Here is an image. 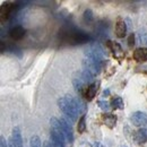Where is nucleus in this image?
Instances as JSON below:
<instances>
[{"instance_id":"6","label":"nucleus","mask_w":147,"mask_h":147,"mask_svg":"<svg viewBox=\"0 0 147 147\" xmlns=\"http://www.w3.org/2000/svg\"><path fill=\"white\" fill-rule=\"evenodd\" d=\"M60 123H61V127L63 130V134H65V137L66 139L68 140V143L73 144L74 143V132L73 128H71V125H69L68 120H66L65 118H60Z\"/></svg>"},{"instance_id":"2","label":"nucleus","mask_w":147,"mask_h":147,"mask_svg":"<svg viewBox=\"0 0 147 147\" xmlns=\"http://www.w3.org/2000/svg\"><path fill=\"white\" fill-rule=\"evenodd\" d=\"M85 57L93 58L96 61H98L100 63H103V61H104V51H103L102 47L98 43L94 42L93 44L90 45V48L85 51Z\"/></svg>"},{"instance_id":"18","label":"nucleus","mask_w":147,"mask_h":147,"mask_svg":"<svg viewBox=\"0 0 147 147\" xmlns=\"http://www.w3.org/2000/svg\"><path fill=\"white\" fill-rule=\"evenodd\" d=\"M111 105H112V108L115 110V109H123V101H122V98L121 97H115V98H113L112 100V102H111Z\"/></svg>"},{"instance_id":"22","label":"nucleus","mask_w":147,"mask_h":147,"mask_svg":"<svg viewBox=\"0 0 147 147\" xmlns=\"http://www.w3.org/2000/svg\"><path fill=\"white\" fill-rule=\"evenodd\" d=\"M138 35H139V40H140V43H143V44H147V33L146 32H139L138 33Z\"/></svg>"},{"instance_id":"5","label":"nucleus","mask_w":147,"mask_h":147,"mask_svg":"<svg viewBox=\"0 0 147 147\" xmlns=\"http://www.w3.org/2000/svg\"><path fill=\"white\" fill-rule=\"evenodd\" d=\"M130 120L132 122L134 126L137 127H142V126H146L147 125V113L146 112H142V111H137L134 112L130 117Z\"/></svg>"},{"instance_id":"25","label":"nucleus","mask_w":147,"mask_h":147,"mask_svg":"<svg viewBox=\"0 0 147 147\" xmlns=\"http://www.w3.org/2000/svg\"><path fill=\"white\" fill-rule=\"evenodd\" d=\"M91 146L92 147H104L101 143H98V142H93V143H91Z\"/></svg>"},{"instance_id":"12","label":"nucleus","mask_w":147,"mask_h":147,"mask_svg":"<svg viewBox=\"0 0 147 147\" xmlns=\"http://www.w3.org/2000/svg\"><path fill=\"white\" fill-rule=\"evenodd\" d=\"M134 59L143 62L147 60V48H139L134 52Z\"/></svg>"},{"instance_id":"19","label":"nucleus","mask_w":147,"mask_h":147,"mask_svg":"<svg viewBox=\"0 0 147 147\" xmlns=\"http://www.w3.org/2000/svg\"><path fill=\"white\" fill-rule=\"evenodd\" d=\"M77 129H78V132L79 134H83L85 131V129H86V117H85V114L79 119Z\"/></svg>"},{"instance_id":"23","label":"nucleus","mask_w":147,"mask_h":147,"mask_svg":"<svg viewBox=\"0 0 147 147\" xmlns=\"http://www.w3.org/2000/svg\"><path fill=\"white\" fill-rule=\"evenodd\" d=\"M134 44H135V36H134V34H130V36L128 38V47L129 48H132Z\"/></svg>"},{"instance_id":"28","label":"nucleus","mask_w":147,"mask_h":147,"mask_svg":"<svg viewBox=\"0 0 147 147\" xmlns=\"http://www.w3.org/2000/svg\"><path fill=\"white\" fill-rule=\"evenodd\" d=\"M121 147H126V146H121Z\"/></svg>"},{"instance_id":"26","label":"nucleus","mask_w":147,"mask_h":147,"mask_svg":"<svg viewBox=\"0 0 147 147\" xmlns=\"http://www.w3.org/2000/svg\"><path fill=\"white\" fill-rule=\"evenodd\" d=\"M44 147H53V146H52L51 142H45V143H44Z\"/></svg>"},{"instance_id":"21","label":"nucleus","mask_w":147,"mask_h":147,"mask_svg":"<svg viewBox=\"0 0 147 147\" xmlns=\"http://www.w3.org/2000/svg\"><path fill=\"white\" fill-rule=\"evenodd\" d=\"M97 104H98V107H100L102 110H104V111H108L110 109V104H109L107 101H98Z\"/></svg>"},{"instance_id":"24","label":"nucleus","mask_w":147,"mask_h":147,"mask_svg":"<svg viewBox=\"0 0 147 147\" xmlns=\"http://www.w3.org/2000/svg\"><path fill=\"white\" fill-rule=\"evenodd\" d=\"M0 147H8L7 146V143H6V140H5V138H3V137H1V138H0Z\"/></svg>"},{"instance_id":"27","label":"nucleus","mask_w":147,"mask_h":147,"mask_svg":"<svg viewBox=\"0 0 147 147\" xmlns=\"http://www.w3.org/2000/svg\"><path fill=\"white\" fill-rule=\"evenodd\" d=\"M103 94H104V95H109V94H110V91H109V90H107V91H104Z\"/></svg>"},{"instance_id":"8","label":"nucleus","mask_w":147,"mask_h":147,"mask_svg":"<svg viewBox=\"0 0 147 147\" xmlns=\"http://www.w3.org/2000/svg\"><path fill=\"white\" fill-rule=\"evenodd\" d=\"M98 85H100V83H93V84H91V85L87 87L86 93H85V98H86L87 101H92L93 98H94V96L96 95V92H97Z\"/></svg>"},{"instance_id":"16","label":"nucleus","mask_w":147,"mask_h":147,"mask_svg":"<svg viewBox=\"0 0 147 147\" xmlns=\"http://www.w3.org/2000/svg\"><path fill=\"white\" fill-rule=\"evenodd\" d=\"M74 83V87H75V90H76V92L77 93H82L83 92V90H84V86H85V83H84V80L79 77V78H75L73 80Z\"/></svg>"},{"instance_id":"1","label":"nucleus","mask_w":147,"mask_h":147,"mask_svg":"<svg viewBox=\"0 0 147 147\" xmlns=\"http://www.w3.org/2000/svg\"><path fill=\"white\" fill-rule=\"evenodd\" d=\"M58 105H59L60 110L62 111L71 121H76L78 118V114H83L87 110L85 103L80 98L73 97L69 95L59 98Z\"/></svg>"},{"instance_id":"14","label":"nucleus","mask_w":147,"mask_h":147,"mask_svg":"<svg viewBox=\"0 0 147 147\" xmlns=\"http://www.w3.org/2000/svg\"><path fill=\"white\" fill-rule=\"evenodd\" d=\"M102 120H103V122L109 127V128H114V126H115V122H117V118H115V115H113V114H110V113H104V114H102Z\"/></svg>"},{"instance_id":"20","label":"nucleus","mask_w":147,"mask_h":147,"mask_svg":"<svg viewBox=\"0 0 147 147\" xmlns=\"http://www.w3.org/2000/svg\"><path fill=\"white\" fill-rule=\"evenodd\" d=\"M84 19H85L87 23H90V22L93 20V14L90 9H86V10L84 11Z\"/></svg>"},{"instance_id":"15","label":"nucleus","mask_w":147,"mask_h":147,"mask_svg":"<svg viewBox=\"0 0 147 147\" xmlns=\"http://www.w3.org/2000/svg\"><path fill=\"white\" fill-rule=\"evenodd\" d=\"M14 7L10 6L9 3H5L1 6V19L3 20L5 18H8L10 15H11V11H13Z\"/></svg>"},{"instance_id":"4","label":"nucleus","mask_w":147,"mask_h":147,"mask_svg":"<svg viewBox=\"0 0 147 147\" xmlns=\"http://www.w3.org/2000/svg\"><path fill=\"white\" fill-rule=\"evenodd\" d=\"M67 38L74 43H84L90 41L91 36L79 30H69V32L67 33Z\"/></svg>"},{"instance_id":"9","label":"nucleus","mask_w":147,"mask_h":147,"mask_svg":"<svg viewBox=\"0 0 147 147\" xmlns=\"http://www.w3.org/2000/svg\"><path fill=\"white\" fill-rule=\"evenodd\" d=\"M11 139L15 144L16 147H23V139H22V134L18 127H15L13 129V135H11Z\"/></svg>"},{"instance_id":"7","label":"nucleus","mask_w":147,"mask_h":147,"mask_svg":"<svg viewBox=\"0 0 147 147\" xmlns=\"http://www.w3.org/2000/svg\"><path fill=\"white\" fill-rule=\"evenodd\" d=\"M9 35L10 37L13 38V40H15V41H18L20 38H23L24 35H25V30L22 27V26H15V27H13L10 31H9Z\"/></svg>"},{"instance_id":"17","label":"nucleus","mask_w":147,"mask_h":147,"mask_svg":"<svg viewBox=\"0 0 147 147\" xmlns=\"http://www.w3.org/2000/svg\"><path fill=\"white\" fill-rule=\"evenodd\" d=\"M94 77H95L94 75H92L90 71H87L85 69L82 71V75H80V78L84 80L85 84H91L93 80H94Z\"/></svg>"},{"instance_id":"10","label":"nucleus","mask_w":147,"mask_h":147,"mask_svg":"<svg viewBox=\"0 0 147 147\" xmlns=\"http://www.w3.org/2000/svg\"><path fill=\"white\" fill-rule=\"evenodd\" d=\"M126 31H127L126 23L123 20H118L117 25H115V34H117V36L119 38H122L126 35Z\"/></svg>"},{"instance_id":"11","label":"nucleus","mask_w":147,"mask_h":147,"mask_svg":"<svg viewBox=\"0 0 147 147\" xmlns=\"http://www.w3.org/2000/svg\"><path fill=\"white\" fill-rule=\"evenodd\" d=\"M135 140L137 142V144L142 145L145 144L147 142V130L146 129H139L136 131L135 134Z\"/></svg>"},{"instance_id":"13","label":"nucleus","mask_w":147,"mask_h":147,"mask_svg":"<svg viewBox=\"0 0 147 147\" xmlns=\"http://www.w3.org/2000/svg\"><path fill=\"white\" fill-rule=\"evenodd\" d=\"M109 45H110L111 49H112V53L114 55V58H117V59L123 58L125 53H123L121 47H120L118 43H115V42H109Z\"/></svg>"},{"instance_id":"3","label":"nucleus","mask_w":147,"mask_h":147,"mask_svg":"<svg viewBox=\"0 0 147 147\" xmlns=\"http://www.w3.org/2000/svg\"><path fill=\"white\" fill-rule=\"evenodd\" d=\"M83 67L85 70L90 71V73L96 76L98 75L101 69H102V63H100L98 61H96L95 59L90 58V57H85V59L83 60Z\"/></svg>"}]
</instances>
